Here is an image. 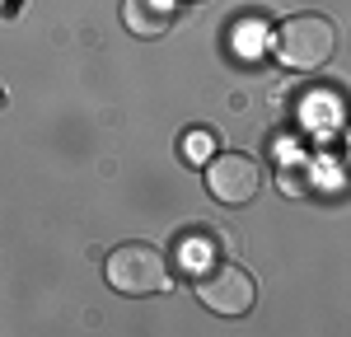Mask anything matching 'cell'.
Wrapping results in <instances>:
<instances>
[{
    "instance_id": "cell-1",
    "label": "cell",
    "mask_w": 351,
    "mask_h": 337,
    "mask_svg": "<svg viewBox=\"0 0 351 337\" xmlns=\"http://www.w3.org/2000/svg\"><path fill=\"white\" fill-rule=\"evenodd\" d=\"M337 52V28L324 14H291L276 28V56L291 71H324Z\"/></svg>"
},
{
    "instance_id": "cell-2",
    "label": "cell",
    "mask_w": 351,
    "mask_h": 337,
    "mask_svg": "<svg viewBox=\"0 0 351 337\" xmlns=\"http://www.w3.org/2000/svg\"><path fill=\"white\" fill-rule=\"evenodd\" d=\"M108 286L117 295H155L169 290V262L155 244H117L108 253Z\"/></svg>"
},
{
    "instance_id": "cell-3",
    "label": "cell",
    "mask_w": 351,
    "mask_h": 337,
    "mask_svg": "<svg viewBox=\"0 0 351 337\" xmlns=\"http://www.w3.org/2000/svg\"><path fill=\"white\" fill-rule=\"evenodd\" d=\"M263 188V168L253 155H239V150H225V155H211L206 160V192L216 197L220 206H243L253 201Z\"/></svg>"
},
{
    "instance_id": "cell-4",
    "label": "cell",
    "mask_w": 351,
    "mask_h": 337,
    "mask_svg": "<svg viewBox=\"0 0 351 337\" xmlns=\"http://www.w3.org/2000/svg\"><path fill=\"white\" fill-rule=\"evenodd\" d=\"M197 300L211 309V314L239 319V314H248V309H253L258 286H253V277H248L243 267L225 262V267H211V272H202V277H197Z\"/></svg>"
},
{
    "instance_id": "cell-5",
    "label": "cell",
    "mask_w": 351,
    "mask_h": 337,
    "mask_svg": "<svg viewBox=\"0 0 351 337\" xmlns=\"http://www.w3.org/2000/svg\"><path fill=\"white\" fill-rule=\"evenodd\" d=\"M122 24L136 38H160L173 24V0H122Z\"/></svg>"
},
{
    "instance_id": "cell-6",
    "label": "cell",
    "mask_w": 351,
    "mask_h": 337,
    "mask_svg": "<svg viewBox=\"0 0 351 337\" xmlns=\"http://www.w3.org/2000/svg\"><path fill=\"white\" fill-rule=\"evenodd\" d=\"M234 56H243V61H253V56L267 47V24L263 19H239V28H234Z\"/></svg>"
},
{
    "instance_id": "cell-7",
    "label": "cell",
    "mask_w": 351,
    "mask_h": 337,
    "mask_svg": "<svg viewBox=\"0 0 351 337\" xmlns=\"http://www.w3.org/2000/svg\"><path fill=\"white\" fill-rule=\"evenodd\" d=\"M183 150H188V160H197V164H202V160H211V150H216V136H211V132H192Z\"/></svg>"
}]
</instances>
